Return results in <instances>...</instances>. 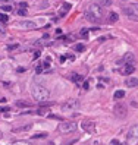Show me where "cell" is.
Listing matches in <instances>:
<instances>
[{
  "instance_id": "4",
  "label": "cell",
  "mask_w": 138,
  "mask_h": 145,
  "mask_svg": "<svg viewBox=\"0 0 138 145\" xmlns=\"http://www.w3.org/2000/svg\"><path fill=\"white\" fill-rule=\"evenodd\" d=\"M126 139L131 145H134L138 141V125H132L128 130V135H126Z\"/></svg>"
},
{
  "instance_id": "15",
  "label": "cell",
  "mask_w": 138,
  "mask_h": 145,
  "mask_svg": "<svg viewBox=\"0 0 138 145\" xmlns=\"http://www.w3.org/2000/svg\"><path fill=\"white\" fill-rule=\"evenodd\" d=\"M119 19V16H118V13H115V12H110L109 13V22L110 24H113V22H116Z\"/></svg>"
},
{
  "instance_id": "33",
  "label": "cell",
  "mask_w": 138,
  "mask_h": 145,
  "mask_svg": "<svg viewBox=\"0 0 138 145\" xmlns=\"http://www.w3.org/2000/svg\"><path fill=\"white\" fill-rule=\"evenodd\" d=\"M78 142V138H75V139H72V141H69V142H65L63 145H74V144H77Z\"/></svg>"
},
{
  "instance_id": "39",
  "label": "cell",
  "mask_w": 138,
  "mask_h": 145,
  "mask_svg": "<svg viewBox=\"0 0 138 145\" xmlns=\"http://www.w3.org/2000/svg\"><path fill=\"white\" fill-rule=\"evenodd\" d=\"M62 34V29L60 28H57V29H56V35H60Z\"/></svg>"
},
{
  "instance_id": "28",
  "label": "cell",
  "mask_w": 138,
  "mask_h": 145,
  "mask_svg": "<svg viewBox=\"0 0 138 145\" xmlns=\"http://www.w3.org/2000/svg\"><path fill=\"white\" fill-rule=\"evenodd\" d=\"M40 56H41V51H40V50H35L34 53H32V59H34V60H37Z\"/></svg>"
},
{
  "instance_id": "37",
  "label": "cell",
  "mask_w": 138,
  "mask_h": 145,
  "mask_svg": "<svg viewBox=\"0 0 138 145\" xmlns=\"http://www.w3.org/2000/svg\"><path fill=\"white\" fill-rule=\"evenodd\" d=\"M19 6H21V9H26V8H28V5H26L25 2H24V3H21Z\"/></svg>"
},
{
  "instance_id": "26",
  "label": "cell",
  "mask_w": 138,
  "mask_h": 145,
  "mask_svg": "<svg viewBox=\"0 0 138 145\" xmlns=\"http://www.w3.org/2000/svg\"><path fill=\"white\" fill-rule=\"evenodd\" d=\"M74 49H75V51H84L85 50V45H84V44H77Z\"/></svg>"
},
{
  "instance_id": "13",
  "label": "cell",
  "mask_w": 138,
  "mask_h": 145,
  "mask_svg": "<svg viewBox=\"0 0 138 145\" xmlns=\"http://www.w3.org/2000/svg\"><path fill=\"white\" fill-rule=\"evenodd\" d=\"M132 60H134V54H132V53H126V54L123 56V59L119 60L118 63H123V62H125V63H131Z\"/></svg>"
},
{
  "instance_id": "5",
  "label": "cell",
  "mask_w": 138,
  "mask_h": 145,
  "mask_svg": "<svg viewBox=\"0 0 138 145\" xmlns=\"http://www.w3.org/2000/svg\"><path fill=\"white\" fill-rule=\"evenodd\" d=\"M81 106V103L78 100H68L66 103L62 104V110L63 111H74V110H78Z\"/></svg>"
},
{
  "instance_id": "23",
  "label": "cell",
  "mask_w": 138,
  "mask_h": 145,
  "mask_svg": "<svg viewBox=\"0 0 138 145\" xmlns=\"http://www.w3.org/2000/svg\"><path fill=\"white\" fill-rule=\"evenodd\" d=\"M18 107H31V103H26V101H16Z\"/></svg>"
},
{
  "instance_id": "8",
  "label": "cell",
  "mask_w": 138,
  "mask_h": 145,
  "mask_svg": "<svg viewBox=\"0 0 138 145\" xmlns=\"http://www.w3.org/2000/svg\"><path fill=\"white\" fill-rule=\"evenodd\" d=\"M19 26H22L24 29H35L37 24L31 22V21H22V22H19Z\"/></svg>"
},
{
  "instance_id": "2",
  "label": "cell",
  "mask_w": 138,
  "mask_h": 145,
  "mask_svg": "<svg viewBox=\"0 0 138 145\" xmlns=\"http://www.w3.org/2000/svg\"><path fill=\"white\" fill-rule=\"evenodd\" d=\"M87 12L88 13H91L94 18H97L98 21H101L103 22V9H101V6L100 5H95V3H93V5H90L88 6V9H87Z\"/></svg>"
},
{
  "instance_id": "35",
  "label": "cell",
  "mask_w": 138,
  "mask_h": 145,
  "mask_svg": "<svg viewBox=\"0 0 138 145\" xmlns=\"http://www.w3.org/2000/svg\"><path fill=\"white\" fill-rule=\"evenodd\" d=\"M18 13H19L21 16H25V15H26V9H19V10H18Z\"/></svg>"
},
{
  "instance_id": "24",
  "label": "cell",
  "mask_w": 138,
  "mask_h": 145,
  "mask_svg": "<svg viewBox=\"0 0 138 145\" xmlns=\"http://www.w3.org/2000/svg\"><path fill=\"white\" fill-rule=\"evenodd\" d=\"M100 5L104 8H109V6H112V0H100Z\"/></svg>"
},
{
  "instance_id": "6",
  "label": "cell",
  "mask_w": 138,
  "mask_h": 145,
  "mask_svg": "<svg viewBox=\"0 0 138 145\" xmlns=\"http://www.w3.org/2000/svg\"><path fill=\"white\" fill-rule=\"evenodd\" d=\"M113 111H115V116H116V117H121V119L126 117V114H128V109H126V106H125V104H122V103L115 104Z\"/></svg>"
},
{
  "instance_id": "36",
  "label": "cell",
  "mask_w": 138,
  "mask_h": 145,
  "mask_svg": "<svg viewBox=\"0 0 138 145\" xmlns=\"http://www.w3.org/2000/svg\"><path fill=\"white\" fill-rule=\"evenodd\" d=\"M131 8L134 9L135 12H138V3H134V5H131Z\"/></svg>"
},
{
  "instance_id": "41",
  "label": "cell",
  "mask_w": 138,
  "mask_h": 145,
  "mask_svg": "<svg viewBox=\"0 0 138 145\" xmlns=\"http://www.w3.org/2000/svg\"><path fill=\"white\" fill-rule=\"evenodd\" d=\"M49 145H54V142H50V144H49Z\"/></svg>"
},
{
  "instance_id": "10",
  "label": "cell",
  "mask_w": 138,
  "mask_h": 145,
  "mask_svg": "<svg viewBox=\"0 0 138 145\" xmlns=\"http://www.w3.org/2000/svg\"><path fill=\"white\" fill-rule=\"evenodd\" d=\"M134 70H135V68H134V66H132L131 63H126V65H125V68L122 69L121 72L123 73V75H131V73H132Z\"/></svg>"
},
{
  "instance_id": "21",
  "label": "cell",
  "mask_w": 138,
  "mask_h": 145,
  "mask_svg": "<svg viewBox=\"0 0 138 145\" xmlns=\"http://www.w3.org/2000/svg\"><path fill=\"white\" fill-rule=\"evenodd\" d=\"M0 22L2 24H8L9 22V16L6 13H0Z\"/></svg>"
},
{
  "instance_id": "30",
  "label": "cell",
  "mask_w": 138,
  "mask_h": 145,
  "mask_svg": "<svg viewBox=\"0 0 138 145\" xmlns=\"http://www.w3.org/2000/svg\"><path fill=\"white\" fill-rule=\"evenodd\" d=\"M43 70H44V69H43V66H41V65H37V68H35V73H38V75H40Z\"/></svg>"
},
{
  "instance_id": "31",
  "label": "cell",
  "mask_w": 138,
  "mask_h": 145,
  "mask_svg": "<svg viewBox=\"0 0 138 145\" xmlns=\"http://www.w3.org/2000/svg\"><path fill=\"white\" fill-rule=\"evenodd\" d=\"M82 89H90V82L88 81H84V84H82Z\"/></svg>"
},
{
  "instance_id": "34",
  "label": "cell",
  "mask_w": 138,
  "mask_h": 145,
  "mask_svg": "<svg viewBox=\"0 0 138 145\" xmlns=\"http://www.w3.org/2000/svg\"><path fill=\"white\" fill-rule=\"evenodd\" d=\"M40 104H41V107H49V106H52L53 103H47V101H40Z\"/></svg>"
},
{
  "instance_id": "29",
  "label": "cell",
  "mask_w": 138,
  "mask_h": 145,
  "mask_svg": "<svg viewBox=\"0 0 138 145\" xmlns=\"http://www.w3.org/2000/svg\"><path fill=\"white\" fill-rule=\"evenodd\" d=\"M41 66H43V69H49V68H50V59H47L46 62H43Z\"/></svg>"
},
{
  "instance_id": "12",
  "label": "cell",
  "mask_w": 138,
  "mask_h": 145,
  "mask_svg": "<svg viewBox=\"0 0 138 145\" xmlns=\"http://www.w3.org/2000/svg\"><path fill=\"white\" fill-rule=\"evenodd\" d=\"M85 18H87V21H88V22H91V24H101V21H98L97 18H94L91 13H88L87 10H85Z\"/></svg>"
},
{
  "instance_id": "18",
  "label": "cell",
  "mask_w": 138,
  "mask_h": 145,
  "mask_svg": "<svg viewBox=\"0 0 138 145\" xmlns=\"http://www.w3.org/2000/svg\"><path fill=\"white\" fill-rule=\"evenodd\" d=\"M32 113H35V114H40V116H46L47 113H49V110H47V107L44 109V107H41V109H38L37 111H32Z\"/></svg>"
},
{
  "instance_id": "1",
  "label": "cell",
  "mask_w": 138,
  "mask_h": 145,
  "mask_svg": "<svg viewBox=\"0 0 138 145\" xmlns=\"http://www.w3.org/2000/svg\"><path fill=\"white\" fill-rule=\"evenodd\" d=\"M31 94H32V98L37 100V101H44L50 97V91L46 88L44 85H40V84H34L31 86Z\"/></svg>"
},
{
  "instance_id": "27",
  "label": "cell",
  "mask_w": 138,
  "mask_h": 145,
  "mask_svg": "<svg viewBox=\"0 0 138 145\" xmlns=\"http://www.w3.org/2000/svg\"><path fill=\"white\" fill-rule=\"evenodd\" d=\"M12 145H31V142H28V141H15Z\"/></svg>"
},
{
  "instance_id": "38",
  "label": "cell",
  "mask_w": 138,
  "mask_h": 145,
  "mask_svg": "<svg viewBox=\"0 0 138 145\" xmlns=\"http://www.w3.org/2000/svg\"><path fill=\"white\" fill-rule=\"evenodd\" d=\"M110 145H121V142H119V141H116V139H113Z\"/></svg>"
},
{
  "instance_id": "17",
  "label": "cell",
  "mask_w": 138,
  "mask_h": 145,
  "mask_svg": "<svg viewBox=\"0 0 138 145\" xmlns=\"http://www.w3.org/2000/svg\"><path fill=\"white\" fill-rule=\"evenodd\" d=\"M88 31H90V29L82 28V29L79 31V37H81V38H84V40H87V38H88Z\"/></svg>"
},
{
  "instance_id": "25",
  "label": "cell",
  "mask_w": 138,
  "mask_h": 145,
  "mask_svg": "<svg viewBox=\"0 0 138 145\" xmlns=\"http://www.w3.org/2000/svg\"><path fill=\"white\" fill-rule=\"evenodd\" d=\"M12 9H13L12 5H3V6H2V10H3V12H12Z\"/></svg>"
},
{
  "instance_id": "14",
  "label": "cell",
  "mask_w": 138,
  "mask_h": 145,
  "mask_svg": "<svg viewBox=\"0 0 138 145\" xmlns=\"http://www.w3.org/2000/svg\"><path fill=\"white\" fill-rule=\"evenodd\" d=\"M82 128L88 130V132H94V123H91V122H85V123H82Z\"/></svg>"
},
{
  "instance_id": "7",
  "label": "cell",
  "mask_w": 138,
  "mask_h": 145,
  "mask_svg": "<svg viewBox=\"0 0 138 145\" xmlns=\"http://www.w3.org/2000/svg\"><path fill=\"white\" fill-rule=\"evenodd\" d=\"M122 12L125 16H128V19L131 21H138V13L131 8V6H122Z\"/></svg>"
},
{
  "instance_id": "19",
  "label": "cell",
  "mask_w": 138,
  "mask_h": 145,
  "mask_svg": "<svg viewBox=\"0 0 138 145\" xmlns=\"http://www.w3.org/2000/svg\"><path fill=\"white\" fill-rule=\"evenodd\" d=\"M71 79H72L74 82H81V81H82V76H81V75H78V73H72Z\"/></svg>"
},
{
  "instance_id": "22",
  "label": "cell",
  "mask_w": 138,
  "mask_h": 145,
  "mask_svg": "<svg viewBox=\"0 0 138 145\" xmlns=\"http://www.w3.org/2000/svg\"><path fill=\"white\" fill-rule=\"evenodd\" d=\"M47 132H41V133H35V135H32V138L34 139H41V138H47Z\"/></svg>"
},
{
  "instance_id": "11",
  "label": "cell",
  "mask_w": 138,
  "mask_h": 145,
  "mask_svg": "<svg viewBox=\"0 0 138 145\" xmlns=\"http://www.w3.org/2000/svg\"><path fill=\"white\" fill-rule=\"evenodd\" d=\"M71 6H72V5H71V3H63V8H62L60 13H59V18L65 16V15H66V13H68L69 10H71ZM59 18H57V19H59Z\"/></svg>"
},
{
  "instance_id": "20",
  "label": "cell",
  "mask_w": 138,
  "mask_h": 145,
  "mask_svg": "<svg viewBox=\"0 0 138 145\" xmlns=\"http://www.w3.org/2000/svg\"><path fill=\"white\" fill-rule=\"evenodd\" d=\"M28 129H31V125H26V126H21V128H16L13 129V132H25Z\"/></svg>"
},
{
  "instance_id": "9",
  "label": "cell",
  "mask_w": 138,
  "mask_h": 145,
  "mask_svg": "<svg viewBox=\"0 0 138 145\" xmlns=\"http://www.w3.org/2000/svg\"><path fill=\"white\" fill-rule=\"evenodd\" d=\"M125 85L128 86V88H137L138 86V79L137 78H134V76L128 78V79L125 81Z\"/></svg>"
},
{
  "instance_id": "32",
  "label": "cell",
  "mask_w": 138,
  "mask_h": 145,
  "mask_svg": "<svg viewBox=\"0 0 138 145\" xmlns=\"http://www.w3.org/2000/svg\"><path fill=\"white\" fill-rule=\"evenodd\" d=\"M18 47H19L18 44H12V45H9V47H8V50L9 51H13V50H16Z\"/></svg>"
},
{
  "instance_id": "16",
  "label": "cell",
  "mask_w": 138,
  "mask_h": 145,
  "mask_svg": "<svg viewBox=\"0 0 138 145\" xmlns=\"http://www.w3.org/2000/svg\"><path fill=\"white\" fill-rule=\"evenodd\" d=\"M113 97H115V100H121V98H123V97H125V91L119 89V91H116V92H115V95H113Z\"/></svg>"
},
{
  "instance_id": "3",
  "label": "cell",
  "mask_w": 138,
  "mask_h": 145,
  "mask_svg": "<svg viewBox=\"0 0 138 145\" xmlns=\"http://www.w3.org/2000/svg\"><path fill=\"white\" fill-rule=\"evenodd\" d=\"M78 129L77 123H74V122H62L60 125H59V130H60L62 133H69V132H75Z\"/></svg>"
},
{
  "instance_id": "40",
  "label": "cell",
  "mask_w": 138,
  "mask_h": 145,
  "mask_svg": "<svg viewBox=\"0 0 138 145\" xmlns=\"http://www.w3.org/2000/svg\"><path fill=\"white\" fill-rule=\"evenodd\" d=\"M0 111H9V109H6V107H3V109H0Z\"/></svg>"
}]
</instances>
